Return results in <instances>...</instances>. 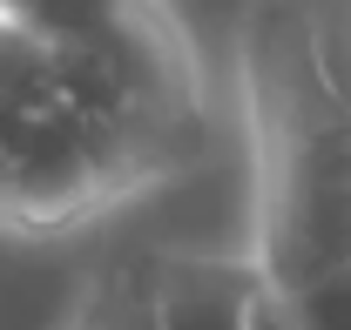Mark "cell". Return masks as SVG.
<instances>
[{
    "instance_id": "cell-1",
    "label": "cell",
    "mask_w": 351,
    "mask_h": 330,
    "mask_svg": "<svg viewBox=\"0 0 351 330\" xmlns=\"http://www.w3.org/2000/svg\"><path fill=\"white\" fill-rule=\"evenodd\" d=\"M196 149V61L162 0H122L82 34L0 21V229L68 236Z\"/></svg>"
},
{
    "instance_id": "cell-2",
    "label": "cell",
    "mask_w": 351,
    "mask_h": 330,
    "mask_svg": "<svg viewBox=\"0 0 351 330\" xmlns=\"http://www.w3.org/2000/svg\"><path fill=\"white\" fill-rule=\"evenodd\" d=\"M95 290L101 277L68 236L0 229V330H82Z\"/></svg>"
},
{
    "instance_id": "cell-3",
    "label": "cell",
    "mask_w": 351,
    "mask_h": 330,
    "mask_svg": "<svg viewBox=\"0 0 351 330\" xmlns=\"http://www.w3.org/2000/svg\"><path fill=\"white\" fill-rule=\"evenodd\" d=\"M142 290L156 330H250L270 296L250 256H156L142 263Z\"/></svg>"
},
{
    "instance_id": "cell-4",
    "label": "cell",
    "mask_w": 351,
    "mask_h": 330,
    "mask_svg": "<svg viewBox=\"0 0 351 330\" xmlns=\"http://www.w3.org/2000/svg\"><path fill=\"white\" fill-rule=\"evenodd\" d=\"M82 330H156V324H149L142 270H129V277H101V290H95V303H88Z\"/></svg>"
},
{
    "instance_id": "cell-5",
    "label": "cell",
    "mask_w": 351,
    "mask_h": 330,
    "mask_svg": "<svg viewBox=\"0 0 351 330\" xmlns=\"http://www.w3.org/2000/svg\"><path fill=\"white\" fill-rule=\"evenodd\" d=\"M250 330H291V317L277 310V296H263V303H257V324H250Z\"/></svg>"
}]
</instances>
